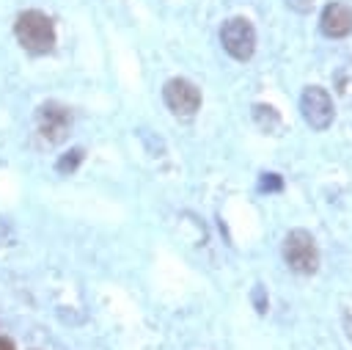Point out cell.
Returning <instances> with one entry per match:
<instances>
[{
    "label": "cell",
    "mask_w": 352,
    "mask_h": 350,
    "mask_svg": "<svg viewBox=\"0 0 352 350\" xmlns=\"http://www.w3.org/2000/svg\"><path fill=\"white\" fill-rule=\"evenodd\" d=\"M14 33L30 55H47L55 47V28L44 11H22L14 22Z\"/></svg>",
    "instance_id": "obj_1"
},
{
    "label": "cell",
    "mask_w": 352,
    "mask_h": 350,
    "mask_svg": "<svg viewBox=\"0 0 352 350\" xmlns=\"http://www.w3.org/2000/svg\"><path fill=\"white\" fill-rule=\"evenodd\" d=\"M80 160H82V149H72L69 154H63V157L58 160V171H60V174H72V171L80 165Z\"/></svg>",
    "instance_id": "obj_8"
},
{
    "label": "cell",
    "mask_w": 352,
    "mask_h": 350,
    "mask_svg": "<svg viewBox=\"0 0 352 350\" xmlns=\"http://www.w3.org/2000/svg\"><path fill=\"white\" fill-rule=\"evenodd\" d=\"M162 99L170 107V113L173 116H182V119L195 116L198 107H201V91L190 80H184V77L168 80L165 88H162Z\"/></svg>",
    "instance_id": "obj_5"
},
{
    "label": "cell",
    "mask_w": 352,
    "mask_h": 350,
    "mask_svg": "<svg viewBox=\"0 0 352 350\" xmlns=\"http://www.w3.org/2000/svg\"><path fill=\"white\" fill-rule=\"evenodd\" d=\"M283 262L302 276L316 273L319 267V251H316V240L311 237V231L305 229H292L283 237Z\"/></svg>",
    "instance_id": "obj_2"
},
{
    "label": "cell",
    "mask_w": 352,
    "mask_h": 350,
    "mask_svg": "<svg viewBox=\"0 0 352 350\" xmlns=\"http://www.w3.org/2000/svg\"><path fill=\"white\" fill-rule=\"evenodd\" d=\"M319 28L330 39H341L352 33V6L346 3H327L319 17Z\"/></svg>",
    "instance_id": "obj_7"
},
{
    "label": "cell",
    "mask_w": 352,
    "mask_h": 350,
    "mask_svg": "<svg viewBox=\"0 0 352 350\" xmlns=\"http://www.w3.org/2000/svg\"><path fill=\"white\" fill-rule=\"evenodd\" d=\"M220 41H223V50L236 61H248L256 52V30L245 17L226 19L220 28Z\"/></svg>",
    "instance_id": "obj_3"
},
{
    "label": "cell",
    "mask_w": 352,
    "mask_h": 350,
    "mask_svg": "<svg viewBox=\"0 0 352 350\" xmlns=\"http://www.w3.org/2000/svg\"><path fill=\"white\" fill-rule=\"evenodd\" d=\"M261 190H280V176L278 174H264L261 176Z\"/></svg>",
    "instance_id": "obj_9"
},
{
    "label": "cell",
    "mask_w": 352,
    "mask_h": 350,
    "mask_svg": "<svg viewBox=\"0 0 352 350\" xmlns=\"http://www.w3.org/2000/svg\"><path fill=\"white\" fill-rule=\"evenodd\" d=\"M300 113L305 119V124L311 130H327L333 124V116H336V107H333V99L330 94L322 88V85H308L300 96Z\"/></svg>",
    "instance_id": "obj_4"
},
{
    "label": "cell",
    "mask_w": 352,
    "mask_h": 350,
    "mask_svg": "<svg viewBox=\"0 0 352 350\" xmlns=\"http://www.w3.org/2000/svg\"><path fill=\"white\" fill-rule=\"evenodd\" d=\"M0 350H16V347H14V342L8 336H0Z\"/></svg>",
    "instance_id": "obj_10"
},
{
    "label": "cell",
    "mask_w": 352,
    "mask_h": 350,
    "mask_svg": "<svg viewBox=\"0 0 352 350\" xmlns=\"http://www.w3.org/2000/svg\"><path fill=\"white\" fill-rule=\"evenodd\" d=\"M36 121H38V132L50 143H60L72 130V110L63 107L60 102H44L36 113Z\"/></svg>",
    "instance_id": "obj_6"
}]
</instances>
